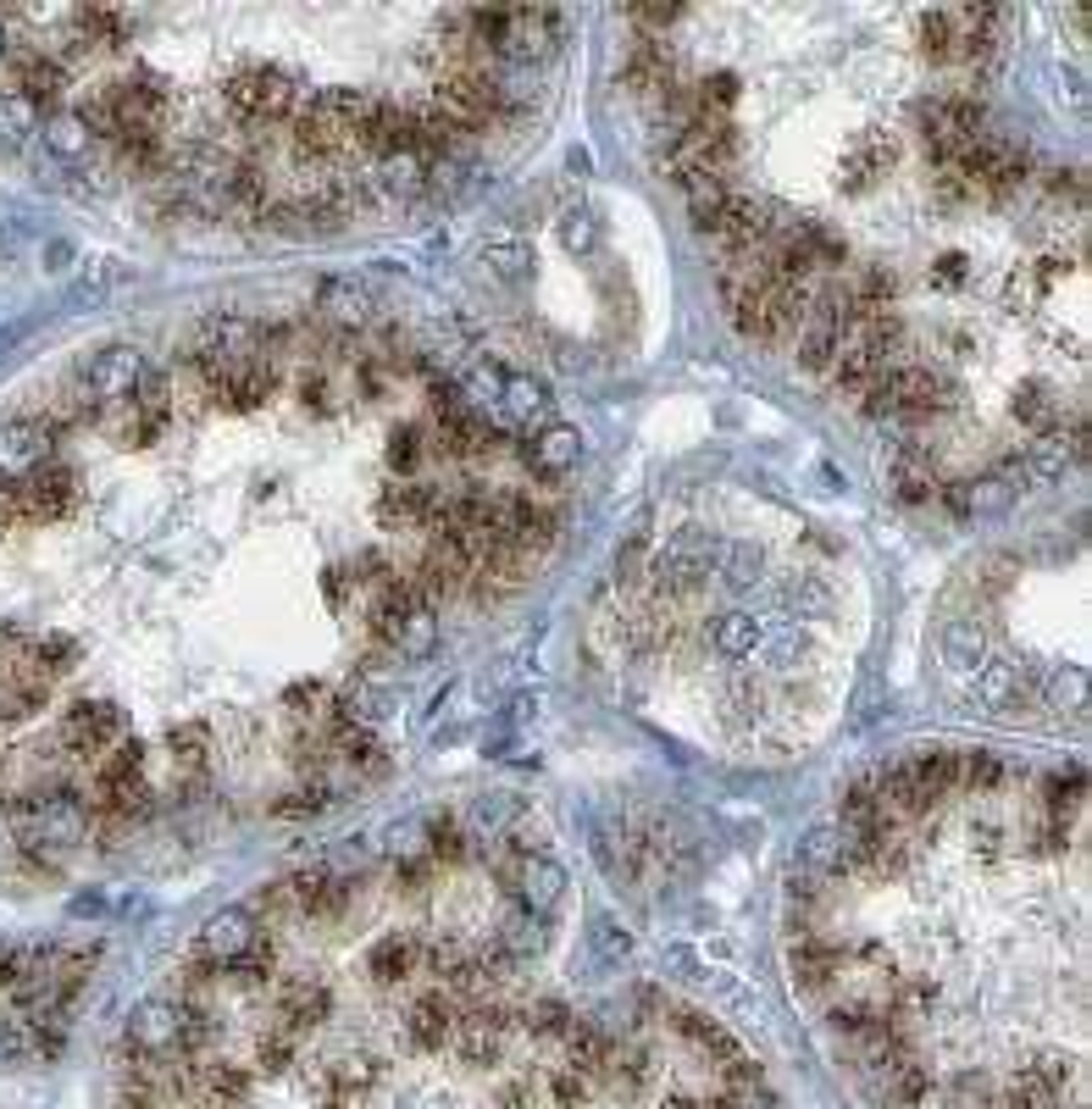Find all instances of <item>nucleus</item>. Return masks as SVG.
<instances>
[{"label": "nucleus", "instance_id": "f257e3e1", "mask_svg": "<svg viewBox=\"0 0 1092 1109\" xmlns=\"http://www.w3.org/2000/svg\"><path fill=\"white\" fill-rule=\"evenodd\" d=\"M28 1049H34V1037H28L17 1021H0V1065H12V1060H23Z\"/></svg>", "mask_w": 1092, "mask_h": 1109}]
</instances>
